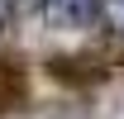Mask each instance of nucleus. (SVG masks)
Returning <instances> with one entry per match:
<instances>
[{"label": "nucleus", "instance_id": "2", "mask_svg": "<svg viewBox=\"0 0 124 119\" xmlns=\"http://www.w3.org/2000/svg\"><path fill=\"white\" fill-rule=\"evenodd\" d=\"M105 15H110V24L124 33V0H105Z\"/></svg>", "mask_w": 124, "mask_h": 119}, {"label": "nucleus", "instance_id": "3", "mask_svg": "<svg viewBox=\"0 0 124 119\" xmlns=\"http://www.w3.org/2000/svg\"><path fill=\"white\" fill-rule=\"evenodd\" d=\"M5 15H10V0H0V24H5Z\"/></svg>", "mask_w": 124, "mask_h": 119}, {"label": "nucleus", "instance_id": "1", "mask_svg": "<svg viewBox=\"0 0 124 119\" xmlns=\"http://www.w3.org/2000/svg\"><path fill=\"white\" fill-rule=\"evenodd\" d=\"M38 10L48 15V24H62V29H77V24L95 19L100 0H38Z\"/></svg>", "mask_w": 124, "mask_h": 119}]
</instances>
